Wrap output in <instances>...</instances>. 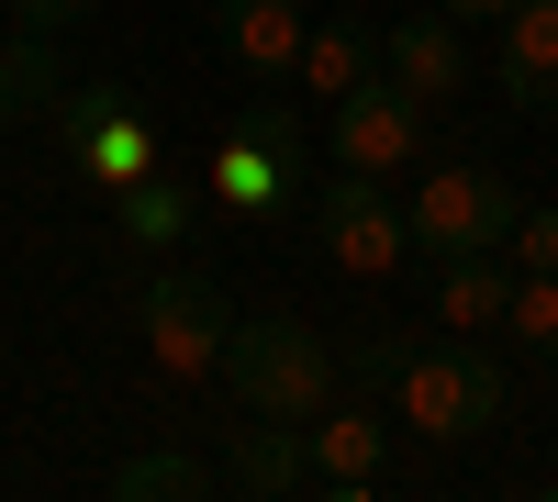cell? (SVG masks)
Returning a JSON list of instances; mask_svg holds the SVG:
<instances>
[{"label":"cell","mask_w":558,"mask_h":502,"mask_svg":"<svg viewBox=\"0 0 558 502\" xmlns=\"http://www.w3.org/2000/svg\"><path fill=\"white\" fill-rule=\"evenodd\" d=\"M213 380L246 402V414H279V425H313L324 402H336V346H324L302 313H257V325L223 335Z\"/></svg>","instance_id":"1"},{"label":"cell","mask_w":558,"mask_h":502,"mask_svg":"<svg viewBox=\"0 0 558 502\" xmlns=\"http://www.w3.org/2000/svg\"><path fill=\"white\" fill-rule=\"evenodd\" d=\"M413 346H425V335H391V325H368V335H357V346L336 357V380H357V391H402Z\"/></svg>","instance_id":"18"},{"label":"cell","mask_w":558,"mask_h":502,"mask_svg":"<svg viewBox=\"0 0 558 502\" xmlns=\"http://www.w3.org/2000/svg\"><path fill=\"white\" fill-rule=\"evenodd\" d=\"M235 134H246V146H268V157H302V123L279 112V101H246V112H235Z\"/></svg>","instance_id":"21"},{"label":"cell","mask_w":558,"mask_h":502,"mask_svg":"<svg viewBox=\"0 0 558 502\" xmlns=\"http://www.w3.org/2000/svg\"><path fill=\"white\" fill-rule=\"evenodd\" d=\"M123 235H146V246L179 235V191H168V179H134V191H123Z\"/></svg>","instance_id":"20"},{"label":"cell","mask_w":558,"mask_h":502,"mask_svg":"<svg viewBox=\"0 0 558 502\" xmlns=\"http://www.w3.org/2000/svg\"><path fill=\"white\" fill-rule=\"evenodd\" d=\"M514 179H502V168H436L425 179V191H413V246H436V257H458V246H502V235H514Z\"/></svg>","instance_id":"4"},{"label":"cell","mask_w":558,"mask_h":502,"mask_svg":"<svg viewBox=\"0 0 558 502\" xmlns=\"http://www.w3.org/2000/svg\"><path fill=\"white\" fill-rule=\"evenodd\" d=\"M0 68H12V101H23V112H57V101H68L57 34H12V45H0Z\"/></svg>","instance_id":"17"},{"label":"cell","mask_w":558,"mask_h":502,"mask_svg":"<svg viewBox=\"0 0 558 502\" xmlns=\"http://www.w3.org/2000/svg\"><path fill=\"white\" fill-rule=\"evenodd\" d=\"M402 414L425 425L436 446H458V436H481V425H502V402H514V369H502L492 346H470V335H436V346H413V369H402Z\"/></svg>","instance_id":"2"},{"label":"cell","mask_w":558,"mask_h":502,"mask_svg":"<svg viewBox=\"0 0 558 502\" xmlns=\"http://www.w3.org/2000/svg\"><path fill=\"white\" fill-rule=\"evenodd\" d=\"M302 458H313V491H336V502H357L368 480H380V414H368V391L324 402V414L302 425Z\"/></svg>","instance_id":"7"},{"label":"cell","mask_w":558,"mask_h":502,"mask_svg":"<svg viewBox=\"0 0 558 502\" xmlns=\"http://www.w3.org/2000/svg\"><path fill=\"white\" fill-rule=\"evenodd\" d=\"M12 12H23V34H68V23L101 12V0H12Z\"/></svg>","instance_id":"23"},{"label":"cell","mask_w":558,"mask_h":502,"mask_svg":"<svg viewBox=\"0 0 558 502\" xmlns=\"http://www.w3.org/2000/svg\"><path fill=\"white\" fill-rule=\"evenodd\" d=\"M502 101L558 112V0H514L502 12Z\"/></svg>","instance_id":"9"},{"label":"cell","mask_w":558,"mask_h":502,"mask_svg":"<svg viewBox=\"0 0 558 502\" xmlns=\"http://www.w3.org/2000/svg\"><path fill=\"white\" fill-rule=\"evenodd\" d=\"M202 491H213V469L191 446H146V458L112 469V502H202Z\"/></svg>","instance_id":"14"},{"label":"cell","mask_w":558,"mask_h":502,"mask_svg":"<svg viewBox=\"0 0 558 502\" xmlns=\"http://www.w3.org/2000/svg\"><path fill=\"white\" fill-rule=\"evenodd\" d=\"M502 257H525V268H558V212H514V235H502Z\"/></svg>","instance_id":"22"},{"label":"cell","mask_w":558,"mask_h":502,"mask_svg":"<svg viewBox=\"0 0 558 502\" xmlns=\"http://www.w3.org/2000/svg\"><path fill=\"white\" fill-rule=\"evenodd\" d=\"M502 325H514V335L547 357V369H558V268H525L514 302H502Z\"/></svg>","instance_id":"19"},{"label":"cell","mask_w":558,"mask_h":502,"mask_svg":"<svg viewBox=\"0 0 558 502\" xmlns=\"http://www.w3.org/2000/svg\"><path fill=\"white\" fill-rule=\"evenodd\" d=\"M380 78H402L413 101H458V78H470V57H458V23L447 12H413V23H391L380 34Z\"/></svg>","instance_id":"8"},{"label":"cell","mask_w":558,"mask_h":502,"mask_svg":"<svg viewBox=\"0 0 558 502\" xmlns=\"http://www.w3.org/2000/svg\"><path fill=\"white\" fill-rule=\"evenodd\" d=\"M223 335H235V302H223V280H202V268H168V280H146V346L168 380H213Z\"/></svg>","instance_id":"3"},{"label":"cell","mask_w":558,"mask_h":502,"mask_svg":"<svg viewBox=\"0 0 558 502\" xmlns=\"http://www.w3.org/2000/svg\"><path fill=\"white\" fill-rule=\"evenodd\" d=\"M436 12H447V23H502L514 0H436Z\"/></svg>","instance_id":"24"},{"label":"cell","mask_w":558,"mask_h":502,"mask_svg":"<svg viewBox=\"0 0 558 502\" xmlns=\"http://www.w3.org/2000/svg\"><path fill=\"white\" fill-rule=\"evenodd\" d=\"M313 235H324V257L347 268V280H380V268H402V246H413V223L368 191V168H347L336 191L313 201Z\"/></svg>","instance_id":"5"},{"label":"cell","mask_w":558,"mask_h":502,"mask_svg":"<svg viewBox=\"0 0 558 502\" xmlns=\"http://www.w3.org/2000/svg\"><path fill=\"white\" fill-rule=\"evenodd\" d=\"M223 201H235V212H279V201H291V157H268V146H246V134H223Z\"/></svg>","instance_id":"16"},{"label":"cell","mask_w":558,"mask_h":502,"mask_svg":"<svg viewBox=\"0 0 558 502\" xmlns=\"http://www.w3.org/2000/svg\"><path fill=\"white\" fill-rule=\"evenodd\" d=\"M413 146H425V101H413L402 78H380V68H368L357 89H336V157H347V168H368V179H380V168H402Z\"/></svg>","instance_id":"6"},{"label":"cell","mask_w":558,"mask_h":502,"mask_svg":"<svg viewBox=\"0 0 558 502\" xmlns=\"http://www.w3.org/2000/svg\"><path fill=\"white\" fill-rule=\"evenodd\" d=\"M23 123V101H12V68H0V134H12Z\"/></svg>","instance_id":"25"},{"label":"cell","mask_w":558,"mask_h":502,"mask_svg":"<svg viewBox=\"0 0 558 502\" xmlns=\"http://www.w3.org/2000/svg\"><path fill=\"white\" fill-rule=\"evenodd\" d=\"M223 480H235L246 502H279V491H302L313 458H302V425H279V414H246L235 436V458H223Z\"/></svg>","instance_id":"12"},{"label":"cell","mask_w":558,"mask_h":502,"mask_svg":"<svg viewBox=\"0 0 558 502\" xmlns=\"http://www.w3.org/2000/svg\"><path fill=\"white\" fill-rule=\"evenodd\" d=\"M213 45L257 78L302 68V0H213Z\"/></svg>","instance_id":"10"},{"label":"cell","mask_w":558,"mask_h":502,"mask_svg":"<svg viewBox=\"0 0 558 502\" xmlns=\"http://www.w3.org/2000/svg\"><path fill=\"white\" fill-rule=\"evenodd\" d=\"M502 302H514L502 246H458V257H436V325H447V335H492Z\"/></svg>","instance_id":"11"},{"label":"cell","mask_w":558,"mask_h":502,"mask_svg":"<svg viewBox=\"0 0 558 502\" xmlns=\"http://www.w3.org/2000/svg\"><path fill=\"white\" fill-rule=\"evenodd\" d=\"M368 68H380V34H368V23H302V68H291V78H313L324 101L357 89Z\"/></svg>","instance_id":"13"},{"label":"cell","mask_w":558,"mask_h":502,"mask_svg":"<svg viewBox=\"0 0 558 502\" xmlns=\"http://www.w3.org/2000/svg\"><path fill=\"white\" fill-rule=\"evenodd\" d=\"M146 157H157V134L134 123V112H101V123L78 134V168L101 179V191H134V179H146Z\"/></svg>","instance_id":"15"}]
</instances>
